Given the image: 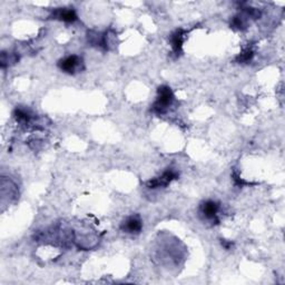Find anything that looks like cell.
Instances as JSON below:
<instances>
[{
    "label": "cell",
    "mask_w": 285,
    "mask_h": 285,
    "mask_svg": "<svg viewBox=\"0 0 285 285\" xmlns=\"http://www.w3.org/2000/svg\"><path fill=\"white\" fill-rule=\"evenodd\" d=\"M175 96L171 87L163 85L157 90V98L155 102L151 105V111L157 115H163L167 113V111L173 105Z\"/></svg>",
    "instance_id": "cell-1"
},
{
    "label": "cell",
    "mask_w": 285,
    "mask_h": 285,
    "mask_svg": "<svg viewBox=\"0 0 285 285\" xmlns=\"http://www.w3.org/2000/svg\"><path fill=\"white\" fill-rule=\"evenodd\" d=\"M58 67L66 74L74 75L76 72H80L84 69V62L82 57L76 56V55H70V56L59 60Z\"/></svg>",
    "instance_id": "cell-2"
},
{
    "label": "cell",
    "mask_w": 285,
    "mask_h": 285,
    "mask_svg": "<svg viewBox=\"0 0 285 285\" xmlns=\"http://www.w3.org/2000/svg\"><path fill=\"white\" fill-rule=\"evenodd\" d=\"M178 176H179V174L176 171H174V169H172V168H168L167 171H165L161 175V176L148 180L146 185L148 189H151V190L161 189V187L168 186L173 180L177 179Z\"/></svg>",
    "instance_id": "cell-3"
},
{
    "label": "cell",
    "mask_w": 285,
    "mask_h": 285,
    "mask_svg": "<svg viewBox=\"0 0 285 285\" xmlns=\"http://www.w3.org/2000/svg\"><path fill=\"white\" fill-rule=\"evenodd\" d=\"M218 212H220V204L215 201H205L199 206V214H201L205 220L214 222L215 224L218 223Z\"/></svg>",
    "instance_id": "cell-4"
},
{
    "label": "cell",
    "mask_w": 285,
    "mask_h": 285,
    "mask_svg": "<svg viewBox=\"0 0 285 285\" xmlns=\"http://www.w3.org/2000/svg\"><path fill=\"white\" fill-rule=\"evenodd\" d=\"M143 228V222L138 215L127 217L120 225V229L127 234H139Z\"/></svg>",
    "instance_id": "cell-5"
},
{
    "label": "cell",
    "mask_w": 285,
    "mask_h": 285,
    "mask_svg": "<svg viewBox=\"0 0 285 285\" xmlns=\"http://www.w3.org/2000/svg\"><path fill=\"white\" fill-rule=\"evenodd\" d=\"M50 18L67 23H72L78 19V16L72 8H56L53 10Z\"/></svg>",
    "instance_id": "cell-6"
},
{
    "label": "cell",
    "mask_w": 285,
    "mask_h": 285,
    "mask_svg": "<svg viewBox=\"0 0 285 285\" xmlns=\"http://www.w3.org/2000/svg\"><path fill=\"white\" fill-rule=\"evenodd\" d=\"M185 30L183 29H177L176 32H174L171 36V45H172V49L174 51L175 55H178L182 53V49H183V44H184V39H185Z\"/></svg>",
    "instance_id": "cell-7"
},
{
    "label": "cell",
    "mask_w": 285,
    "mask_h": 285,
    "mask_svg": "<svg viewBox=\"0 0 285 285\" xmlns=\"http://www.w3.org/2000/svg\"><path fill=\"white\" fill-rule=\"evenodd\" d=\"M19 57L17 56L16 54H8V53H2V59H0V65H2V68L8 67L9 65L15 64L18 62Z\"/></svg>",
    "instance_id": "cell-8"
},
{
    "label": "cell",
    "mask_w": 285,
    "mask_h": 285,
    "mask_svg": "<svg viewBox=\"0 0 285 285\" xmlns=\"http://www.w3.org/2000/svg\"><path fill=\"white\" fill-rule=\"evenodd\" d=\"M253 56H254V51L251 49L250 47H247L240 53L239 56L235 58V62L240 63V64H245V63L251 62Z\"/></svg>",
    "instance_id": "cell-9"
},
{
    "label": "cell",
    "mask_w": 285,
    "mask_h": 285,
    "mask_svg": "<svg viewBox=\"0 0 285 285\" xmlns=\"http://www.w3.org/2000/svg\"><path fill=\"white\" fill-rule=\"evenodd\" d=\"M221 243H222L223 247H224V248H226V250H231L232 246L234 245L233 242H231V241H226V240H221Z\"/></svg>",
    "instance_id": "cell-10"
}]
</instances>
